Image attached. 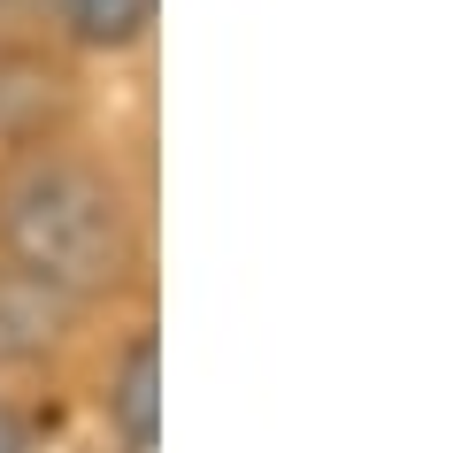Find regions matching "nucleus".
<instances>
[{"instance_id":"20e7f679","label":"nucleus","mask_w":461,"mask_h":453,"mask_svg":"<svg viewBox=\"0 0 461 453\" xmlns=\"http://www.w3.org/2000/svg\"><path fill=\"white\" fill-rule=\"evenodd\" d=\"M77 315H85V308L54 300L47 285H32V276H16V269H0V376L47 369V361L69 346V323H77Z\"/></svg>"},{"instance_id":"39448f33","label":"nucleus","mask_w":461,"mask_h":453,"mask_svg":"<svg viewBox=\"0 0 461 453\" xmlns=\"http://www.w3.org/2000/svg\"><path fill=\"white\" fill-rule=\"evenodd\" d=\"M39 16L54 23V39L77 54H131L154 32L162 0H47Z\"/></svg>"},{"instance_id":"f257e3e1","label":"nucleus","mask_w":461,"mask_h":453,"mask_svg":"<svg viewBox=\"0 0 461 453\" xmlns=\"http://www.w3.org/2000/svg\"><path fill=\"white\" fill-rule=\"evenodd\" d=\"M0 269L93 308L139 276V200L77 146H32L0 169Z\"/></svg>"},{"instance_id":"7ed1b4c3","label":"nucleus","mask_w":461,"mask_h":453,"mask_svg":"<svg viewBox=\"0 0 461 453\" xmlns=\"http://www.w3.org/2000/svg\"><path fill=\"white\" fill-rule=\"evenodd\" d=\"M100 415H108V430H115L123 453H154L162 446V346H154V331H131V339L108 354Z\"/></svg>"},{"instance_id":"0eeeda50","label":"nucleus","mask_w":461,"mask_h":453,"mask_svg":"<svg viewBox=\"0 0 461 453\" xmlns=\"http://www.w3.org/2000/svg\"><path fill=\"white\" fill-rule=\"evenodd\" d=\"M39 8H47V0H0V39H8V32H23V23H32Z\"/></svg>"},{"instance_id":"423d86ee","label":"nucleus","mask_w":461,"mask_h":453,"mask_svg":"<svg viewBox=\"0 0 461 453\" xmlns=\"http://www.w3.org/2000/svg\"><path fill=\"white\" fill-rule=\"evenodd\" d=\"M0 453H39V422L16 392H0Z\"/></svg>"},{"instance_id":"f03ea898","label":"nucleus","mask_w":461,"mask_h":453,"mask_svg":"<svg viewBox=\"0 0 461 453\" xmlns=\"http://www.w3.org/2000/svg\"><path fill=\"white\" fill-rule=\"evenodd\" d=\"M69 115V69L39 47L0 39V154H32L62 139Z\"/></svg>"}]
</instances>
